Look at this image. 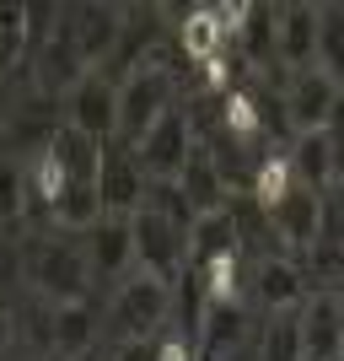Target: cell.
Returning a JSON list of instances; mask_svg holds the SVG:
<instances>
[{"label": "cell", "mask_w": 344, "mask_h": 361, "mask_svg": "<svg viewBox=\"0 0 344 361\" xmlns=\"http://www.w3.org/2000/svg\"><path fill=\"white\" fill-rule=\"evenodd\" d=\"M317 71L344 81V6H317Z\"/></svg>", "instance_id": "ac0fdd59"}, {"label": "cell", "mask_w": 344, "mask_h": 361, "mask_svg": "<svg viewBox=\"0 0 344 361\" xmlns=\"http://www.w3.org/2000/svg\"><path fill=\"white\" fill-rule=\"evenodd\" d=\"M274 49L291 75L317 71V6H274Z\"/></svg>", "instance_id": "5bb4252c"}, {"label": "cell", "mask_w": 344, "mask_h": 361, "mask_svg": "<svg viewBox=\"0 0 344 361\" xmlns=\"http://www.w3.org/2000/svg\"><path fill=\"white\" fill-rule=\"evenodd\" d=\"M0 75H6V60H0Z\"/></svg>", "instance_id": "4316f807"}, {"label": "cell", "mask_w": 344, "mask_h": 361, "mask_svg": "<svg viewBox=\"0 0 344 361\" xmlns=\"http://www.w3.org/2000/svg\"><path fill=\"white\" fill-rule=\"evenodd\" d=\"M167 329H172V286L146 270L124 275L103 307V340L124 350V345H151Z\"/></svg>", "instance_id": "6da1fadb"}, {"label": "cell", "mask_w": 344, "mask_h": 361, "mask_svg": "<svg viewBox=\"0 0 344 361\" xmlns=\"http://www.w3.org/2000/svg\"><path fill=\"white\" fill-rule=\"evenodd\" d=\"M258 361H301V318L280 313L258 334Z\"/></svg>", "instance_id": "d6986e66"}, {"label": "cell", "mask_w": 344, "mask_h": 361, "mask_svg": "<svg viewBox=\"0 0 344 361\" xmlns=\"http://www.w3.org/2000/svg\"><path fill=\"white\" fill-rule=\"evenodd\" d=\"M6 329H11L16 356H32V361L54 356V302L27 297V302L11 313V324H6Z\"/></svg>", "instance_id": "9a60e30c"}, {"label": "cell", "mask_w": 344, "mask_h": 361, "mask_svg": "<svg viewBox=\"0 0 344 361\" xmlns=\"http://www.w3.org/2000/svg\"><path fill=\"white\" fill-rule=\"evenodd\" d=\"M172 114V71L156 60H146L140 71H129L119 81V140L129 151Z\"/></svg>", "instance_id": "3957f363"}, {"label": "cell", "mask_w": 344, "mask_h": 361, "mask_svg": "<svg viewBox=\"0 0 344 361\" xmlns=\"http://www.w3.org/2000/svg\"><path fill=\"white\" fill-rule=\"evenodd\" d=\"M11 361H32V356H11Z\"/></svg>", "instance_id": "484cf974"}, {"label": "cell", "mask_w": 344, "mask_h": 361, "mask_svg": "<svg viewBox=\"0 0 344 361\" xmlns=\"http://www.w3.org/2000/svg\"><path fill=\"white\" fill-rule=\"evenodd\" d=\"M307 270H301V259L291 254H258L253 259V281H248V307H264L269 318L280 313H301L307 307Z\"/></svg>", "instance_id": "52a82bcc"}, {"label": "cell", "mask_w": 344, "mask_h": 361, "mask_svg": "<svg viewBox=\"0 0 344 361\" xmlns=\"http://www.w3.org/2000/svg\"><path fill=\"white\" fill-rule=\"evenodd\" d=\"M65 124L91 140H119V81H108L103 71H87L65 92Z\"/></svg>", "instance_id": "8992f818"}, {"label": "cell", "mask_w": 344, "mask_h": 361, "mask_svg": "<svg viewBox=\"0 0 344 361\" xmlns=\"http://www.w3.org/2000/svg\"><path fill=\"white\" fill-rule=\"evenodd\" d=\"M0 248H6V221H0Z\"/></svg>", "instance_id": "d4e9b609"}, {"label": "cell", "mask_w": 344, "mask_h": 361, "mask_svg": "<svg viewBox=\"0 0 344 361\" xmlns=\"http://www.w3.org/2000/svg\"><path fill=\"white\" fill-rule=\"evenodd\" d=\"M81 243H87V259H91L97 281L135 275V232H129V216H103L97 226L81 232Z\"/></svg>", "instance_id": "4fadbf2b"}, {"label": "cell", "mask_w": 344, "mask_h": 361, "mask_svg": "<svg viewBox=\"0 0 344 361\" xmlns=\"http://www.w3.org/2000/svg\"><path fill=\"white\" fill-rule=\"evenodd\" d=\"M129 232H135V270L156 275L167 286H178V275L189 270V232L172 226L167 216L146 211V205L129 216Z\"/></svg>", "instance_id": "277c9868"}, {"label": "cell", "mask_w": 344, "mask_h": 361, "mask_svg": "<svg viewBox=\"0 0 344 361\" xmlns=\"http://www.w3.org/2000/svg\"><path fill=\"white\" fill-rule=\"evenodd\" d=\"M124 22H129V11H119V6H70V11H60V32L75 44L87 71H103L113 60V49L124 38Z\"/></svg>", "instance_id": "ba28073f"}, {"label": "cell", "mask_w": 344, "mask_h": 361, "mask_svg": "<svg viewBox=\"0 0 344 361\" xmlns=\"http://www.w3.org/2000/svg\"><path fill=\"white\" fill-rule=\"evenodd\" d=\"M65 361H119V350H113V345L103 340V345H91V350H75V356H65Z\"/></svg>", "instance_id": "7402d4cb"}, {"label": "cell", "mask_w": 344, "mask_h": 361, "mask_svg": "<svg viewBox=\"0 0 344 361\" xmlns=\"http://www.w3.org/2000/svg\"><path fill=\"white\" fill-rule=\"evenodd\" d=\"M339 97H344L339 81L323 75V71L291 75V81H285V124H291V140H296V135H312V130H329Z\"/></svg>", "instance_id": "30bf717a"}, {"label": "cell", "mask_w": 344, "mask_h": 361, "mask_svg": "<svg viewBox=\"0 0 344 361\" xmlns=\"http://www.w3.org/2000/svg\"><path fill=\"white\" fill-rule=\"evenodd\" d=\"M27 211H32V195H27V162L0 157V221L16 226Z\"/></svg>", "instance_id": "ffe728a7"}, {"label": "cell", "mask_w": 344, "mask_h": 361, "mask_svg": "<svg viewBox=\"0 0 344 361\" xmlns=\"http://www.w3.org/2000/svg\"><path fill=\"white\" fill-rule=\"evenodd\" d=\"M22 281L44 302H87L91 291V259H87V243H70V238H27L22 243Z\"/></svg>", "instance_id": "7a4b0ae2"}, {"label": "cell", "mask_w": 344, "mask_h": 361, "mask_svg": "<svg viewBox=\"0 0 344 361\" xmlns=\"http://www.w3.org/2000/svg\"><path fill=\"white\" fill-rule=\"evenodd\" d=\"M103 345V307L91 302H60L54 307V350L60 356H75V350Z\"/></svg>", "instance_id": "2e32d148"}, {"label": "cell", "mask_w": 344, "mask_h": 361, "mask_svg": "<svg viewBox=\"0 0 344 361\" xmlns=\"http://www.w3.org/2000/svg\"><path fill=\"white\" fill-rule=\"evenodd\" d=\"M333 291H339V313H344V286H333Z\"/></svg>", "instance_id": "cb8c5ba5"}, {"label": "cell", "mask_w": 344, "mask_h": 361, "mask_svg": "<svg viewBox=\"0 0 344 361\" xmlns=\"http://www.w3.org/2000/svg\"><path fill=\"white\" fill-rule=\"evenodd\" d=\"M323 216H329V195H317L307 183H296L291 195L269 211V232L280 248H296V254H312L317 238H323Z\"/></svg>", "instance_id": "9c48e42d"}, {"label": "cell", "mask_w": 344, "mask_h": 361, "mask_svg": "<svg viewBox=\"0 0 344 361\" xmlns=\"http://www.w3.org/2000/svg\"><path fill=\"white\" fill-rule=\"evenodd\" d=\"M27 44V6H0V60Z\"/></svg>", "instance_id": "44dd1931"}, {"label": "cell", "mask_w": 344, "mask_h": 361, "mask_svg": "<svg viewBox=\"0 0 344 361\" xmlns=\"http://www.w3.org/2000/svg\"><path fill=\"white\" fill-rule=\"evenodd\" d=\"M6 340H11V329H0V361H6Z\"/></svg>", "instance_id": "603a6c76"}, {"label": "cell", "mask_w": 344, "mask_h": 361, "mask_svg": "<svg viewBox=\"0 0 344 361\" xmlns=\"http://www.w3.org/2000/svg\"><path fill=\"white\" fill-rule=\"evenodd\" d=\"M296 167H291V157H285V151H264V162H258V173H253V189H248V195H253V205L264 216L274 211V205H280L285 195H291V189H296Z\"/></svg>", "instance_id": "e0dca14e"}, {"label": "cell", "mask_w": 344, "mask_h": 361, "mask_svg": "<svg viewBox=\"0 0 344 361\" xmlns=\"http://www.w3.org/2000/svg\"><path fill=\"white\" fill-rule=\"evenodd\" d=\"M194 151H199V135H194L189 108H172V114L135 146V162H140V173H146L151 183H178L183 167L194 162Z\"/></svg>", "instance_id": "5b68a950"}, {"label": "cell", "mask_w": 344, "mask_h": 361, "mask_svg": "<svg viewBox=\"0 0 344 361\" xmlns=\"http://www.w3.org/2000/svg\"><path fill=\"white\" fill-rule=\"evenodd\" d=\"M296 318H301V361H344L339 291H312Z\"/></svg>", "instance_id": "7c38bea8"}, {"label": "cell", "mask_w": 344, "mask_h": 361, "mask_svg": "<svg viewBox=\"0 0 344 361\" xmlns=\"http://www.w3.org/2000/svg\"><path fill=\"white\" fill-rule=\"evenodd\" d=\"M151 178L140 173L135 151L124 140H108L103 146V173H97V195H103V216H135L146 205Z\"/></svg>", "instance_id": "8fae6325"}]
</instances>
